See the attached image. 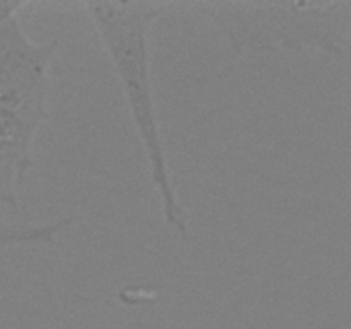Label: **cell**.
I'll return each instance as SVG.
<instances>
[{
	"mask_svg": "<svg viewBox=\"0 0 351 329\" xmlns=\"http://www.w3.org/2000/svg\"><path fill=\"white\" fill-rule=\"evenodd\" d=\"M82 7L119 79L165 223L178 236L187 239L189 212L175 187L161 136L149 41L154 23L182 9V2H84Z\"/></svg>",
	"mask_w": 351,
	"mask_h": 329,
	"instance_id": "1",
	"label": "cell"
},
{
	"mask_svg": "<svg viewBox=\"0 0 351 329\" xmlns=\"http://www.w3.org/2000/svg\"><path fill=\"white\" fill-rule=\"evenodd\" d=\"M58 41L38 43L17 14L0 24V206L19 209L21 182L34 163L38 130L50 119V65Z\"/></svg>",
	"mask_w": 351,
	"mask_h": 329,
	"instance_id": "2",
	"label": "cell"
},
{
	"mask_svg": "<svg viewBox=\"0 0 351 329\" xmlns=\"http://www.w3.org/2000/svg\"><path fill=\"white\" fill-rule=\"evenodd\" d=\"M197 9L233 53L321 51L345 55L351 41V0L329 2H182Z\"/></svg>",
	"mask_w": 351,
	"mask_h": 329,
	"instance_id": "3",
	"label": "cell"
},
{
	"mask_svg": "<svg viewBox=\"0 0 351 329\" xmlns=\"http://www.w3.org/2000/svg\"><path fill=\"white\" fill-rule=\"evenodd\" d=\"M71 225L72 218L41 223L33 219H0V249L53 243Z\"/></svg>",
	"mask_w": 351,
	"mask_h": 329,
	"instance_id": "4",
	"label": "cell"
},
{
	"mask_svg": "<svg viewBox=\"0 0 351 329\" xmlns=\"http://www.w3.org/2000/svg\"><path fill=\"white\" fill-rule=\"evenodd\" d=\"M26 5V2H0V24H2L7 17H10L12 14H17Z\"/></svg>",
	"mask_w": 351,
	"mask_h": 329,
	"instance_id": "5",
	"label": "cell"
}]
</instances>
